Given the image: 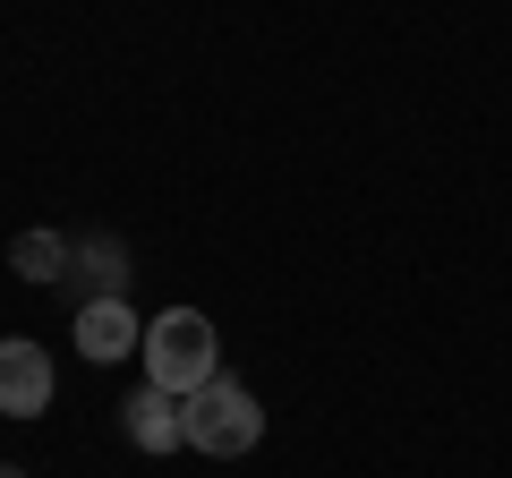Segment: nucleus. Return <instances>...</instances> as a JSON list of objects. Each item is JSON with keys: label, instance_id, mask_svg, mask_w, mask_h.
I'll return each mask as SVG.
<instances>
[{"label": "nucleus", "instance_id": "f257e3e1", "mask_svg": "<svg viewBox=\"0 0 512 478\" xmlns=\"http://www.w3.org/2000/svg\"><path fill=\"white\" fill-rule=\"evenodd\" d=\"M146 385H163V393H197L205 376H222V342H214V325H205L197 308H163L146 325Z\"/></svg>", "mask_w": 512, "mask_h": 478}, {"label": "nucleus", "instance_id": "f03ea898", "mask_svg": "<svg viewBox=\"0 0 512 478\" xmlns=\"http://www.w3.org/2000/svg\"><path fill=\"white\" fill-rule=\"evenodd\" d=\"M180 419H188V444L214 461L248 453L256 436H265V410H256V393L239 385V376H205L197 393H180Z\"/></svg>", "mask_w": 512, "mask_h": 478}, {"label": "nucleus", "instance_id": "7ed1b4c3", "mask_svg": "<svg viewBox=\"0 0 512 478\" xmlns=\"http://www.w3.org/2000/svg\"><path fill=\"white\" fill-rule=\"evenodd\" d=\"M43 410H52V359L43 342L9 333L0 342V419H43Z\"/></svg>", "mask_w": 512, "mask_h": 478}, {"label": "nucleus", "instance_id": "20e7f679", "mask_svg": "<svg viewBox=\"0 0 512 478\" xmlns=\"http://www.w3.org/2000/svg\"><path fill=\"white\" fill-rule=\"evenodd\" d=\"M77 350H86L94 368L103 359H128V350H146V325L128 299H77Z\"/></svg>", "mask_w": 512, "mask_h": 478}, {"label": "nucleus", "instance_id": "39448f33", "mask_svg": "<svg viewBox=\"0 0 512 478\" xmlns=\"http://www.w3.org/2000/svg\"><path fill=\"white\" fill-rule=\"evenodd\" d=\"M120 427H128V444H137V453H171V444H188V419H180V393H163V385H146V393H128Z\"/></svg>", "mask_w": 512, "mask_h": 478}, {"label": "nucleus", "instance_id": "423d86ee", "mask_svg": "<svg viewBox=\"0 0 512 478\" xmlns=\"http://www.w3.org/2000/svg\"><path fill=\"white\" fill-rule=\"evenodd\" d=\"M69 257H77V248L60 231H18V239H9V265H18L26 282H60V274H69Z\"/></svg>", "mask_w": 512, "mask_h": 478}, {"label": "nucleus", "instance_id": "0eeeda50", "mask_svg": "<svg viewBox=\"0 0 512 478\" xmlns=\"http://www.w3.org/2000/svg\"><path fill=\"white\" fill-rule=\"evenodd\" d=\"M69 274H77V282H94V299H120V282H128L120 239H86V248L69 257Z\"/></svg>", "mask_w": 512, "mask_h": 478}, {"label": "nucleus", "instance_id": "6e6552de", "mask_svg": "<svg viewBox=\"0 0 512 478\" xmlns=\"http://www.w3.org/2000/svg\"><path fill=\"white\" fill-rule=\"evenodd\" d=\"M0 478H26V470H9V461H0Z\"/></svg>", "mask_w": 512, "mask_h": 478}]
</instances>
